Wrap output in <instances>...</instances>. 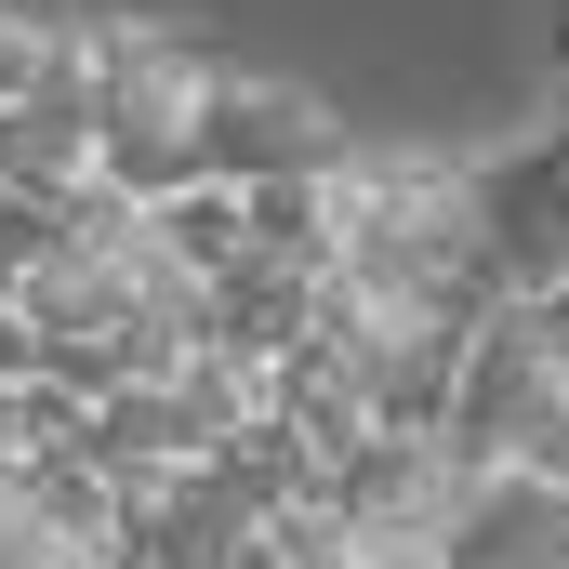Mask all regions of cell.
<instances>
[{"label": "cell", "mask_w": 569, "mask_h": 569, "mask_svg": "<svg viewBox=\"0 0 569 569\" xmlns=\"http://www.w3.org/2000/svg\"><path fill=\"white\" fill-rule=\"evenodd\" d=\"M530 318H543V371H557V398H569V291H543Z\"/></svg>", "instance_id": "7"}, {"label": "cell", "mask_w": 569, "mask_h": 569, "mask_svg": "<svg viewBox=\"0 0 569 569\" xmlns=\"http://www.w3.org/2000/svg\"><path fill=\"white\" fill-rule=\"evenodd\" d=\"M0 186L80 212V199H93V107H80V93H27V107H0Z\"/></svg>", "instance_id": "3"}, {"label": "cell", "mask_w": 569, "mask_h": 569, "mask_svg": "<svg viewBox=\"0 0 569 569\" xmlns=\"http://www.w3.org/2000/svg\"><path fill=\"white\" fill-rule=\"evenodd\" d=\"M0 385H40V331H27L13 305H0Z\"/></svg>", "instance_id": "6"}, {"label": "cell", "mask_w": 569, "mask_h": 569, "mask_svg": "<svg viewBox=\"0 0 569 569\" xmlns=\"http://www.w3.org/2000/svg\"><path fill=\"white\" fill-rule=\"evenodd\" d=\"M53 80V13H27V0H0V107H27Z\"/></svg>", "instance_id": "5"}, {"label": "cell", "mask_w": 569, "mask_h": 569, "mask_svg": "<svg viewBox=\"0 0 569 569\" xmlns=\"http://www.w3.org/2000/svg\"><path fill=\"white\" fill-rule=\"evenodd\" d=\"M543 53H557V67H569V0H543Z\"/></svg>", "instance_id": "8"}, {"label": "cell", "mask_w": 569, "mask_h": 569, "mask_svg": "<svg viewBox=\"0 0 569 569\" xmlns=\"http://www.w3.org/2000/svg\"><path fill=\"white\" fill-rule=\"evenodd\" d=\"M463 239H477L490 305H543V291H569V120L530 133V146L463 159Z\"/></svg>", "instance_id": "1"}, {"label": "cell", "mask_w": 569, "mask_h": 569, "mask_svg": "<svg viewBox=\"0 0 569 569\" xmlns=\"http://www.w3.org/2000/svg\"><path fill=\"white\" fill-rule=\"evenodd\" d=\"M53 252H67V212H53V199H13V186H0V305L40 279Z\"/></svg>", "instance_id": "4"}, {"label": "cell", "mask_w": 569, "mask_h": 569, "mask_svg": "<svg viewBox=\"0 0 569 569\" xmlns=\"http://www.w3.org/2000/svg\"><path fill=\"white\" fill-rule=\"evenodd\" d=\"M331 159H345V120L305 80L212 67V93H199V172L212 186H291V172H331Z\"/></svg>", "instance_id": "2"}]
</instances>
